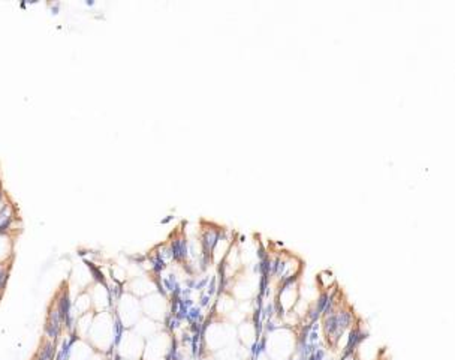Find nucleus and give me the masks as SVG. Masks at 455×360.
<instances>
[{
    "label": "nucleus",
    "mask_w": 455,
    "mask_h": 360,
    "mask_svg": "<svg viewBox=\"0 0 455 360\" xmlns=\"http://www.w3.org/2000/svg\"><path fill=\"white\" fill-rule=\"evenodd\" d=\"M298 347L295 333L288 327H276L264 339V351L271 360H289Z\"/></svg>",
    "instance_id": "obj_1"
},
{
    "label": "nucleus",
    "mask_w": 455,
    "mask_h": 360,
    "mask_svg": "<svg viewBox=\"0 0 455 360\" xmlns=\"http://www.w3.org/2000/svg\"><path fill=\"white\" fill-rule=\"evenodd\" d=\"M299 293H301L299 291V278L279 284V288H277V293L274 297L279 317H283L288 312L294 311L295 306L299 302V296H301Z\"/></svg>",
    "instance_id": "obj_2"
},
{
    "label": "nucleus",
    "mask_w": 455,
    "mask_h": 360,
    "mask_svg": "<svg viewBox=\"0 0 455 360\" xmlns=\"http://www.w3.org/2000/svg\"><path fill=\"white\" fill-rule=\"evenodd\" d=\"M235 336H237L235 329L229 323H213L207 327L205 342L208 348L220 351L225 347L231 345Z\"/></svg>",
    "instance_id": "obj_3"
},
{
    "label": "nucleus",
    "mask_w": 455,
    "mask_h": 360,
    "mask_svg": "<svg viewBox=\"0 0 455 360\" xmlns=\"http://www.w3.org/2000/svg\"><path fill=\"white\" fill-rule=\"evenodd\" d=\"M141 311H142L141 305L134 296H131V294L123 296L120 300V306H118V318H120L122 324L126 327L135 326L138 323V320L141 318Z\"/></svg>",
    "instance_id": "obj_4"
},
{
    "label": "nucleus",
    "mask_w": 455,
    "mask_h": 360,
    "mask_svg": "<svg viewBox=\"0 0 455 360\" xmlns=\"http://www.w3.org/2000/svg\"><path fill=\"white\" fill-rule=\"evenodd\" d=\"M169 348V338L163 333H156L150 338L147 344H144L142 357L145 360H162Z\"/></svg>",
    "instance_id": "obj_5"
},
{
    "label": "nucleus",
    "mask_w": 455,
    "mask_h": 360,
    "mask_svg": "<svg viewBox=\"0 0 455 360\" xmlns=\"http://www.w3.org/2000/svg\"><path fill=\"white\" fill-rule=\"evenodd\" d=\"M144 339L135 332L125 333L120 339V354L126 360H136L142 356Z\"/></svg>",
    "instance_id": "obj_6"
},
{
    "label": "nucleus",
    "mask_w": 455,
    "mask_h": 360,
    "mask_svg": "<svg viewBox=\"0 0 455 360\" xmlns=\"http://www.w3.org/2000/svg\"><path fill=\"white\" fill-rule=\"evenodd\" d=\"M141 309L150 320H162L166 314V300L161 294H150L142 300Z\"/></svg>",
    "instance_id": "obj_7"
},
{
    "label": "nucleus",
    "mask_w": 455,
    "mask_h": 360,
    "mask_svg": "<svg viewBox=\"0 0 455 360\" xmlns=\"http://www.w3.org/2000/svg\"><path fill=\"white\" fill-rule=\"evenodd\" d=\"M235 333H237V338H238L241 345L249 348V350H252V347H255L256 342H258L259 332H258L256 324L252 321V318H247L242 323H240V326H238Z\"/></svg>",
    "instance_id": "obj_8"
},
{
    "label": "nucleus",
    "mask_w": 455,
    "mask_h": 360,
    "mask_svg": "<svg viewBox=\"0 0 455 360\" xmlns=\"http://www.w3.org/2000/svg\"><path fill=\"white\" fill-rule=\"evenodd\" d=\"M237 308V300L229 291H222L216 300V312L217 315L228 317Z\"/></svg>",
    "instance_id": "obj_9"
},
{
    "label": "nucleus",
    "mask_w": 455,
    "mask_h": 360,
    "mask_svg": "<svg viewBox=\"0 0 455 360\" xmlns=\"http://www.w3.org/2000/svg\"><path fill=\"white\" fill-rule=\"evenodd\" d=\"M316 281H318V285H319V288H321L322 291H331V290H334L336 288V282H337L334 273L329 272V270L321 272L318 275V278H316Z\"/></svg>",
    "instance_id": "obj_10"
},
{
    "label": "nucleus",
    "mask_w": 455,
    "mask_h": 360,
    "mask_svg": "<svg viewBox=\"0 0 455 360\" xmlns=\"http://www.w3.org/2000/svg\"><path fill=\"white\" fill-rule=\"evenodd\" d=\"M256 360H271V359L268 357L267 353H265L264 350H259V353H258V356H256Z\"/></svg>",
    "instance_id": "obj_11"
},
{
    "label": "nucleus",
    "mask_w": 455,
    "mask_h": 360,
    "mask_svg": "<svg viewBox=\"0 0 455 360\" xmlns=\"http://www.w3.org/2000/svg\"><path fill=\"white\" fill-rule=\"evenodd\" d=\"M345 360H356V359H355L353 356H348V357H346V359H345Z\"/></svg>",
    "instance_id": "obj_12"
}]
</instances>
